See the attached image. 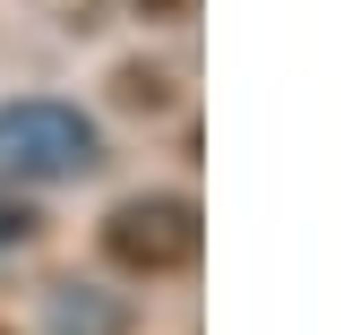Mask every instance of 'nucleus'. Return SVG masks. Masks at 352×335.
Returning a JSON list of instances; mask_svg holds the SVG:
<instances>
[{
	"label": "nucleus",
	"mask_w": 352,
	"mask_h": 335,
	"mask_svg": "<svg viewBox=\"0 0 352 335\" xmlns=\"http://www.w3.org/2000/svg\"><path fill=\"white\" fill-rule=\"evenodd\" d=\"M95 164H103L95 112H78V103H60V95L0 103V172H9V181L52 189V181H86Z\"/></svg>",
	"instance_id": "1"
},
{
	"label": "nucleus",
	"mask_w": 352,
	"mask_h": 335,
	"mask_svg": "<svg viewBox=\"0 0 352 335\" xmlns=\"http://www.w3.org/2000/svg\"><path fill=\"white\" fill-rule=\"evenodd\" d=\"M120 327H129V310L103 284H60L52 292V335H120Z\"/></svg>",
	"instance_id": "3"
},
{
	"label": "nucleus",
	"mask_w": 352,
	"mask_h": 335,
	"mask_svg": "<svg viewBox=\"0 0 352 335\" xmlns=\"http://www.w3.org/2000/svg\"><path fill=\"white\" fill-rule=\"evenodd\" d=\"M103 258L129 275H181L198 258V206L172 198V189H146V198H120L103 215Z\"/></svg>",
	"instance_id": "2"
},
{
	"label": "nucleus",
	"mask_w": 352,
	"mask_h": 335,
	"mask_svg": "<svg viewBox=\"0 0 352 335\" xmlns=\"http://www.w3.org/2000/svg\"><path fill=\"white\" fill-rule=\"evenodd\" d=\"M34 233V215H26V206H17V198H0V250H17V241H26Z\"/></svg>",
	"instance_id": "4"
}]
</instances>
